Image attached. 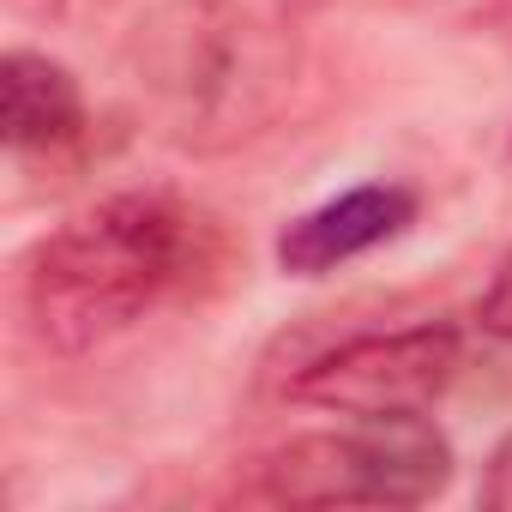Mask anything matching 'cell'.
<instances>
[{
  "mask_svg": "<svg viewBox=\"0 0 512 512\" xmlns=\"http://www.w3.org/2000/svg\"><path fill=\"white\" fill-rule=\"evenodd\" d=\"M476 500H482L488 512H512V434H500V446L488 452V470H482Z\"/></svg>",
  "mask_w": 512,
  "mask_h": 512,
  "instance_id": "ba28073f",
  "label": "cell"
},
{
  "mask_svg": "<svg viewBox=\"0 0 512 512\" xmlns=\"http://www.w3.org/2000/svg\"><path fill=\"white\" fill-rule=\"evenodd\" d=\"M458 332L452 326H404V332H368L320 362H308L290 380L296 404L338 410V416H398L428 410L452 374H458Z\"/></svg>",
  "mask_w": 512,
  "mask_h": 512,
  "instance_id": "277c9868",
  "label": "cell"
},
{
  "mask_svg": "<svg viewBox=\"0 0 512 512\" xmlns=\"http://www.w3.org/2000/svg\"><path fill=\"white\" fill-rule=\"evenodd\" d=\"M79 127H85V97L61 61L31 49H13L0 61V133L13 151H55L79 139Z\"/></svg>",
  "mask_w": 512,
  "mask_h": 512,
  "instance_id": "8992f818",
  "label": "cell"
},
{
  "mask_svg": "<svg viewBox=\"0 0 512 512\" xmlns=\"http://www.w3.org/2000/svg\"><path fill=\"white\" fill-rule=\"evenodd\" d=\"M410 223H416V193L410 187H392V181L350 187V193L326 199L320 211L296 217L278 235V266L290 278H326L344 260H362V253H374L380 241L404 235Z\"/></svg>",
  "mask_w": 512,
  "mask_h": 512,
  "instance_id": "5b68a950",
  "label": "cell"
},
{
  "mask_svg": "<svg viewBox=\"0 0 512 512\" xmlns=\"http://www.w3.org/2000/svg\"><path fill=\"white\" fill-rule=\"evenodd\" d=\"M13 7H25V13H49V19H55V13H61V0H13Z\"/></svg>",
  "mask_w": 512,
  "mask_h": 512,
  "instance_id": "30bf717a",
  "label": "cell"
},
{
  "mask_svg": "<svg viewBox=\"0 0 512 512\" xmlns=\"http://www.w3.org/2000/svg\"><path fill=\"white\" fill-rule=\"evenodd\" d=\"M320 7H326V0H284L290 19H308V13H320Z\"/></svg>",
  "mask_w": 512,
  "mask_h": 512,
  "instance_id": "9c48e42d",
  "label": "cell"
},
{
  "mask_svg": "<svg viewBox=\"0 0 512 512\" xmlns=\"http://www.w3.org/2000/svg\"><path fill=\"white\" fill-rule=\"evenodd\" d=\"M476 320H482V332H494V338L512 344V253L494 266V278H488V290L476 302Z\"/></svg>",
  "mask_w": 512,
  "mask_h": 512,
  "instance_id": "52a82bcc",
  "label": "cell"
},
{
  "mask_svg": "<svg viewBox=\"0 0 512 512\" xmlns=\"http://www.w3.org/2000/svg\"><path fill=\"white\" fill-rule=\"evenodd\" d=\"M452 482V446L422 410L356 416L338 434H296L260 464L278 506H422Z\"/></svg>",
  "mask_w": 512,
  "mask_h": 512,
  "instance_id": "3957f363",
  "label": "cell"
},
{
  "mask_svg": "<svg viewBox=\"0 0 512 512\" xmlns=\"http://www.w3.org/2000/svg\"><path fill=\"white\" fill-rule=\"evenodd\" d=\"M187 266V211L163 193H115L61 223L25 272L31 332L55 356H91L145 320Z\"/></svg>",
  "mask_w": 512,
  "mask_h": 512,
  "instance_id": "6da1fadb",
  "label": "cell"
},
{
  "mask_svg": "<svg viewBox=\"0 0 512 512\" xmlns=\"http://www.w3.org/2000/svg\"><path fill=\"white\" fill-rule=\"evenodd\" d=\"M127 61L163 133L199 151L260 133L284 85L278 43L229 0H163L139 19Z\"/></svg>",
  "mask_w": 512,
  "mask_h": 512,
  "instance_id": "7a4b0ae2",
  "label": "cell"
}]
</instances>
